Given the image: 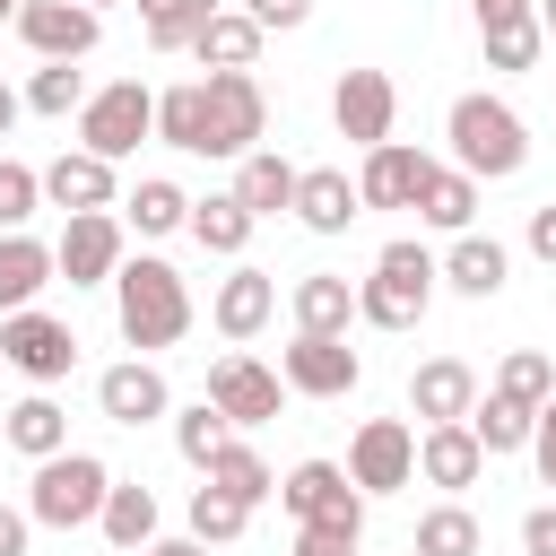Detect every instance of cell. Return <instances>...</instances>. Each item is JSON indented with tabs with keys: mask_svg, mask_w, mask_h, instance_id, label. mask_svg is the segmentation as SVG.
Segmentation results:
<instances>
[{
	"mask_svg": "<svg viewBox=\"0 0 556 556\" xmlns=\"http://www.w3.org/2000/svg\"><path fill=\"white\" fill-rule=\"evenodd\" d=\"M521 547H530V556H556V504L521 513Z\"/></svg>",
	"mask_w": 556,
	"mask_h": 556,
	"instance_id": "obj_45",
	"label": "cell"
},
{
	"mask_svg": "<svg viewBox=\"0 0 556 556\" xmlns=\"http://www.w3.org/2000/svg\"><path fill=\"white\" fill-rule=\"evenodd\" d=\"M17 113H26V96H17V87H9V78H0V139H9V130H17Z\"/></svg>",
	"mask_w": 556,
	"mask_h": 556,
	"instance_id": "obj_50",
	"label": "cell"
},
{
	"mask_svg": "<svg viewBox=\"0 0 556 556\" xmlns=\"http://www.w3.org/2000/svg\"><path fill=\"white\" fill-rule=\"evenodd\" d=\"M261 43H269V26H261L252 9H217V17L200 26L191 61H200V70H252V61H261Z\"/></svg>",
	"mask_w": 556,
	"mask_h": 556,
	"instance_id": "obj_25",
	"label": "cell"
},
{
	"mask_svg": "<svg viewBox=\"0 0 556 556\" xmlns=\"http://www.w3.org/2000/svg\"><path fill=\"white\" fill-rule=\"evenodd\" d=\"M208 17H217V0H139V26H148V52H191Z\"/></svg>",
	"mask_w": 556,
	"mask_h": 556,
	"instance_id": "obj_33",
	"label": "cell"
},
{
	"mask_svg": "<svg viewBox=\"0 0 556 556\" xmlns=\"http://www.w3.org/2000/svg\"><path fill=\"white\" fill-rule=\"evenodd\" d=\"M295 174L304 165H287L278 148H252V156H235V200L252 217H278V208H295Z\"/></svg>",
	"mask_w": 556,
	"mask_h": 556,
	"instance_id": "obj_27",
	"label": "cell"
},
{
	"mask_svg": "<svg viewBox=\"0 0 556 556\" xmlns=\"http://www.w3.org/2000/svg\"><path fill=\"white\" fill-rule=\"evenodd\" d=\"M434 287H443V261H434L417 235H400V243H382L374 269L356 278V321H374V330H417L426 304H434Z\"/></svg>",
	"mask_w": 556,
	"mask_h": 556,
	"instance_id": "obj_3",
	"label": "cell"
},
{
	"mask_svg": "<svg viewBox=\"0 0 556 556\" xmlns=\"http://www.w3.org/2000/svg\"><path fill=\"white\" fill-rule=\"evenodd\" d=\"M61 278V261H52V243H35L26 226L17 235H0V313H26L43 287Z\"/></svg>",
	"mask_w": 556,
	"mask_h": 556,
	"instance_id": "obj_24",
	"label": "cell"
},
{
	"mask_svg": "<svg viewBox=\"0 0 556 556\" xmlns=\"http://www.w3.org/2000/svg\"><path fill=\"white\" fill-rule=\"evenodd\" d=\"M52 261H61L70 287H113V269L130 261V252H122V217H113V208H78V217L61 226V243H52Z\"/></svg>",
	"mask_w": 556,
	"mask_h": 556,
	"instance_id": "obj_12",
	"label": "cell"
},
{
	"mask_svg": "<svg viewBox=\"0 0 556 556\" xmlns=\"http://www.w3.org/2000/svg\"><path fill=\"white\" fill-rule=\"evenodd\" d=\"M417 478L443 486V495H460V486L486 478V443L469 434V417L460 426H417Z\"/></svg>",
	"mask_w": 556,
	"mask_h": 556,
	"instance_id": "obj_17",
	"label": "cell"
},
{
	"mask_svg": "<svg viewBox=\"0 0 556 556\" xmlns=\"http://www.w3.org/2000/svg\"><path fill=\"white\" fill-rule=\"evenodd\" d=\"M269 313H278V278L252 269V261H235V278H217V295H208V321H217L226 339H261Z\"/></svg>",
	"mask_w": 556,
	"mask_h": 556,
	"instance_id": "obj_20",
	"label": "cell"
},
{
	"mask_svg": "<svg viewBox=\"0 0 556 556\" xmlns=\"http://www.w3.org/2000/svg\"><path fill=\"white\" fill-rule=\"evenodd\" d=\"M356 217H365V191H356L339 165H304V174H295V226H304V235H348Z\"/></svg>",
	"mask_w": 556,
	"mask_h": 556,
	"instance_id": "obj_19",
	"label": "cell"
},
{
	"mask_svg": "<svg viewBox=\"0 0 556 556\" xmlns=\"http://www.w3.org/2000/svg\"><path fill=\"white\" fill-rule=\"evenodd\" d=\"M478 43H486V70H530V61L547 52V26H539V9H521V17L478 26Z\"/></svg>",
	"mask_w": 556,
	"mask_h": 556,
	"instance_id": "obj_35",
	"label": "cell"
},
{
	"mask_svg": "<svg viewBox=\"0 0 556 556\" xmlns=\"http://www.w3.org/2000/svg\"><path fill=\"white\" fill-rule=\"evenodd\" d=\"M408 556H417V547H408Z\"/></svg>",
	"mask_w": 556,
	"mask_h": 556,
	"instance_id": "obj_56",
	"label": "cell"
},
{
	"mask_svg": "<svg viewBox=\"0 0 556 556\" xmlns=\"http://www.w3.org/2000/svg\"><path fill=\"white\" fill-rule=\"evenodd\" d=\"M96 530L113 539V556H148V539H156V486H122L113 478V495H104V513H96Z\"/></svg>",
	"mask_w": 556,
	"mask_h": 556,
	"instance_id": "obj_29",
	"label": "cell"
},
{
	"mask_svg": "<svg viewBox=\"0 0 556 556\" xmlns=\"http://www.w3.org/2000/svg\"><path fill=\"white\" fill-rule=\"evenodd\" d=\"M278 374H287V391H304V400H348V391L365 382V356H356L348 339L295 330V339L278 348Z\"/></svg>",
	"mask_w": 556,
	"mask_h": 556,
	"instance_id": "obj_10",
	"label": "cell"
},
{
	"mask_svg": "<svg viewBox=\"0 0 556 556\" xmlns=\"http://www.w3.org/2000/svg\"><path fill=\"white\" fill-rule=\"evenodd\" d=\"M0 356H9V374H26L35 391H52V382L78 374V330H70L61 313L26 304V313H0Z\"/></svg>",
	"mask_w": 556,
	"mask_h": 556,
	"instance_id": "obj_6",
	"label": "cell"
},
{
	"mask_svg": "<svg viewBox=\"0 0 556 556\" xmlns=\"http://www.w3.org/2000/svg\"><path fill=\"white\" fill-rule=\"evenodd\" d=\"M426 174H434V156H426V148H408V139H382V148H365V165H356V191H365V208H417Z\"/></svg>",
	"mask_w": 556,
	"mask_h": 556,
	"instance_id": "obj_16",
	"label": "cell"
},
{
	"mask_svg": "<svg viewBox=\"0 0 556 556\" xmlns=\"http://www.w3.org/2000/svg\"><path fill=\"white\" fill-rule=\"evenodd\" d=\"M96 408L113 417V426H156V417H174V391H165V374H156V356H122V365H104L96 374Z\"/></svg>",
	"mask_w": 556,
	"mask_h": 556,
	"instance_id": "obj_13",
	"label": "cell"
},
{
	"mask_svg": "<svg viewBox=\"0 0 556 556\" xmlns=\"http://www.w3.org/2000/svg\"><path fill=\"white\" fill-rule=\"evenodd\" d=\"M521 243H530V261H547V269H556V200H547V208H530Z\"/></svg>",
	"mask_w": 556,
	"mask_h": 556,
	"instance_id": "obj_44",
	"label": "cell"
},
{
	"mask_svg": "<svg viewBox=\"0 0 556 556\" xmlns=\"http://www.w3.org/2000/svg\"><path fill=\"white\" fill-rule=\"evenodd\" d=\"M26 530H35V513H17V504H0V556H26Z\"/></svg>",
	"mask_w": 556,
	"mask_h": 556,
	"instance_id": "obj_48",
	"label": "cell"
},
{
	"mask_svg": "<svg viewBox=\"0 0 556 556\" xmlns=\"http://www.w3.org/2000/svg\"><path fill=\"white\" fill-rule=\"evenodd\" d=\"M243 521H252V504H243V495H226L217 478H200V486H191V539L226 547V539H243Z\"/></svg>",
	"mask_w": 556,
	"mask_h": 556,
	"instance_id": "obj_38",
	"label": "cell"
},
{
	"mask_svg": "<svg viewBox=\"0 0 556 556\" xmlns=\"http://www.w3.org/2000/svg\"><path fill=\"white\" fill-rule=\"evenodd\" d=\"M504 278H513V252L495 243V235H452V252H443V287L452 295H469V304H495L504 295Z\"/></svg>",
	"mask_w": 556,
	"mask_h": 556,
	"instance_id": "obj_22",
	"label": "cell"
},
{
	"mask_svg": "<svg viewBox=\"0 0 556 556\" xmlns=\"http://www.w3.org/2000/svg\"><path fill=\"white\" fill-rule=\"evenodd\" d=\"M35 208H43V174L17 165V156H0V235H17Z\"/></svg>",
	"mask_w": 556,
	"mask_h": 556,
	"instance_id": "obj_42",
	"label": "cell"
},
{
	"mask_svg": "<svg viewBox=\"0 0 556 556\" xmlns=\"http://www.w3.org/2000/svg\"><path fill=\"white\" fill-rule=\"evenodd\" d=\"M443 139H452V165H460V174H478V182H504V174H521V165H530V122H521L504 96H486V87L452 96Z\"/></svg>",
	"mask_w": 556,
	"mask_h": 556,
	"instance_id": "obj_2",
	"label": "cell"
},
{
	"mask_svg": "<svg viewBox=\"0 0 556 556\" xmlns=\"http://www.w3.org/2000/svg\"><path fill=\"white\" fill-rule=\"evenodd\" d=\"M348 478H356L365 495L417 486V426H408V417H365V426L348 434Z\"/></svg>",
	"mask_w": 556,
	"mask_h": 556,
	"instance_id": "obj_8",
	"label": "cell"
},
{
	"mask_svg": "<svg viewBox=\"0 0 556 556\" xmlns=\"http://www.w3.org/2000/svg\"><path fill=\"white\" fill-rule=\"evenodd\" d=\"M408 408H417V426H460V417L478 408V374H469L460 356H426V365L408 374Z\"/></svg>",
	"mask_w": 556,
	"mask_h": 556,
	"instance_id": "obj_21",
	"label": "cell"
},
{
	"mask_svg": "<svg viewBox=\"0 0 556 556\" xmlns=\"http://www.w3.org/2000/svg\"><path fill=\"white\" fill-rule=\"evenodd\" d=\"M287 313H295V330L348 339V321H356V287H348L339 269H304V278L287 287Z\"/></svg>",
	"mask_w": 556,
	"mask_h": 556,
	"instance_id": "obj_23",
	"label": "cell"
},
{
	"mask_svg": "<svg viewBox=\"0 0 556 556\" xmlns=\"http://www.w3.org/2000/svg\"><path fill=\"white\" fill-rule=\"evenodd\" d=\"M113 321H122V339H130L139 356L174 348V339L191 330V287H182V269L156 261V252L122 261V269H113Z\"/></svg>",
	"mask_w": 556,
	"mask_h": 556,
	"instance_id": "obj_1",
	"label": "cell"
},
{
	"mask_svg": "<svg viewBox=\"0 0 556 556\" xmlns=\"http://www.w3.org/2000/svg\"><path fill=\"white\" fill-rule=\"evenodd\" d=\"M330 122H339V139L382 148L391 122H400V87H391V70H339V87H330Z\"/></svg>",
	"mask_w": 556,
	"mask_h": 556,
	"instance_id": "obj_11",
	"label": "cell"
},
{
	"mask_svg": "<svg viewBox=\"0 0 556 556\" xmlns=\"http://www.w3.org/2000/svg\"><path fill=\"white\" fill-rule=\"evenodd\" d=\"M269 130V96L252 70H208V156H252Z\"/></svg>",
	"mask_w": 556,
	"mask_h": 556,
	"instance_id": "obj_9",
	"label": "cell"
},
{
	"mask_svg": "<svg viewBox=\"0 0 556 556\" xmlns=\"http://www.w3.org/2000/svg\"><path fill=\"white\" fill-rule=\"evenodd\" d=\"M78 104H87V78H78L70 61H43V70L26 78V113H52V122H61V113H78Z\"/></svg>",
	"mask_w": 556,
	"mask_h": 556,
	"instance_id": "obj_41",
	"label": "cell"
},
{
	"mask_svg": "<svg viewBox=\"0 0 556 556\" xmlns=\"http://www.w3.org/2000/svg\"><path fill=\"white\" fill-rule=\"evenodd\" d=\"M539 26H547V35H556V0H539Z\"/></svg>",
	"mask_w": 556,
	"mask_h": 556,
	"instance_id": "obj_53",
	"label": "cell"
},
{
	"mask_svg": "<svg viewBox=\"0 0 556 556\" xmlns=\"http://www.w3.org/2000/svg\"><path fill=\"white\" fill-rule=\"evenodd\" d=\"M295 556H356V530H321V521H295Z\"/></svg>",
	"mask_w": 556,
	"mask_h": 556,
	"instance_id": "obj_43",
	"label": "cell"
},
{
	"mask_svg": "<svg viewBox=\"0 0 556 556\" xmlns=\"http://www.w3.org/2000/svg\"><path fill=\"white\" fill-rule=\"evenodd\" d=\"M278 504H287L295 521H321V530H356V539H365V486H356L339 460H295V469L278 478Z\"/></svg>",
	"mask_w": 556,
	"mask_h": 556,
	"instance_id": "obj_7",
	"label": "cell"
},
{
	"mask_svg": "<svg viewBox=\"0 0 556 556\" xmlns=\"http://www.w3.org/2000/svg\"><path fill=\"white\" fill-rule=\"evenodd\" d=\"M252 226H261V217H252L235 191H208V200H191V226H182V235H191L200 252H226V261H235V252L252 243Z\"/></svg>",
	"mask_w": 556,
	"mask_h": 556,
	"instance_id": "obj_30",
	"label": "cell"
},
{
	"mask_svg": "<svg viewBox=\"0 0 556 556\" xmlns=\"http://www.w3.org/2000/svg\"><path fill=\"white\" fill-rule=\"evenodd\" d=\"M417 217H426V226H443V235H469V217H478V174L434 165V174H426V191H417Z\"/></svg>",
	"mask_w": 556,
	"mask_h": 556,
	"instance_id": "obj_32",
	"label": "cell"
},
{
	"mask_svg": "<svg viewBox=\"0 0 556 556\" xmlns=\"http://www.w3.org/2000/svg\"><path fill=\"white\" fill-rule=\"evenodd\" d=\"M243 9H252V17L269 26V35H278V26H304V17H313V0H243Z\"/></svg>",
	"mask_w": 556,
	"mask_h": 556,
	"instance_id": "obj_46",
	"label": "cell"
},
{
	"mask_svg": "<svg viewBox=\"0 0 556 556\" xmlns=\"http://www.w3.org/2000/svg\"><path fill=\"white\" fill-rule=\"evenodd\" d=\"M469 434L486 443V460L495 452H530V434H539V408H521V400H504L495 382L478 391V408H469Z\"/></svg>",
	"mask_w": 556,
	"mask_h": 556,
	"instance_id": "obj_31",
	"label": "cell"
},
{
	"mask_svg": "<svg viewBox=\"0 0 556 556\" xmlns=\"http://www.w3.org/2000/svg\"><path fill=\"white\" fill-rule=\"evenodd\" d=\"M200 478H217V486H226V495H243V504H261V495H278V478H269V460H261L252 443H226V452H217V460H208Z\"/></svg>",
	"mask_w": 556,
	"mask_h": 556,
	"instance_id": "obj_40",
	"label": "cell"
},
{
	"mask_svg": "<svg viewBox=\"0 0 556 556\" xmlns=\"http://www.w3.org/2000/svg\"><path fill=\"white\" fill-rule=\"evenodd\" d=\"M87 9H113V0H87Z\"/></svg>",
	"mask_w": 556,
	"mask_h": 556,
	"instance_id": "obj_54",
	"label": "cell"
},
{
	"mask_svg": "<svg viewBox=\"0 0 556 556\" xmlns=\"http://www.w3.org/2000/svg\"><path fill=\"white\" fill-rule=\"evenodd\" d=\"M0 365H9V356H0Z\"/></svg>",
	"mask_w": 556,
	"mask_h": 556,
	"instance_id": "obj_55",
	"label": "cell"
},
{
	"mask_svg": "<svg viewBox=\"0 0 556 556\" xmlns=\"http://www.w3.org/2000/svg\"><path fill=\"white\" fill-rule=\"evenodd\" d=\"M156 139L182 148V156H208V78L156 87Z\"/></svg>",
	"mask_w": 556,
	"mask_h": 556,
	"instance_id": "obj_26",
	"label": "cell"
},
{
	"mask_svg": "<svg viewBox=\"0 0 556 556\" xmlns=\"http://www.w3.org/2000/svg\"><path fill=\"white\" fill-rule=\"evenodd\" d=\"M104 495H113V469L96 460V452H52V460H35V486H26V513L43 521V530H87L96 513H104Z\"/></svg>",
	"mask_w": 556,
	"mask_h": 556,
	"instance_id": "obj_4",
	"label": "cell"
},
{
	"mask_svg": "<svg viewBox=\"0 0 556 556\" xmlns=\"http://www.w3.org/2000/svg\"><path fill=\"white\" fill-rule=\"evenodd\" d=\"M226 443H235V417H226V408H217V400L200 391V400H191V408L174 417V452H182L191 469H208V460H217Z\"/></svg>",
	"mask_w": 556,
	"mask_h": 556,
	"instance_id": "obj_34",
	"label": "cell"
},
{
	"mask_svg": "<svg viewBox=\"0 0 556 556\" xmlns=\"http://www.w3.org/2000/svg\"><path fill=\"white\" fill-rule=\"evenodd\" d=\"M17 9H26V0H0V26H17Z\"/></svg>",
	"mask_w": 556,
	"mask_h": 556,
	"instance_id": "obj_52",
	"label": "cell"
},
{
	"mask_svg": "<svg viewBox=\"0 0 556 556\" xmlns=\"http://www.w3.org/2000/svg\"><path fill=\"white\" fill-rule=\"evenodd\" d=\"M417 556H486L478 513H469V504H434V513L417 521Z\"/></svg>",
	"mask_w": 556,
	"mask_h": 556,
	"instance_id": "obj_37",
	"label": "cell"
},
{
	"mask_svg": "<svg viewBox=\"0 0 556 556\" xmlns=\"http://www.w3.org/2000/svg\"><path fill=\"white\" fill-rule=\"evenodd\" d=\"M148 556H208V539H191V530L182 539H148Z\"/></svg>",
	"mask_w": 556,
	"mask_h": 556,
	"instance_id": "obj_49",
	"label": "cell"
},
{
	"mask_svg": "<svg viewBox=\"0 0 556 556\" xmlns=\"http://www.w3.org/2000/svg\"><path fill=\"white\" fill-rule=\"evenodd\" d=\"M113 156H96V148H61L52 165H43V200L61 208V217H78V208H113Z\"/></svg>",
	"mask_w": 556,
	"mask_h": 556,
	"instance_id": "obj_18",
	"label": "cell"
},
{
	"mask_svg": "<svg viewBox=\"0 0 556 556\" xmlns=\"http://www.w3.org/2000/svg\"><path fill=\"white\" fill-rule=\"evenodd\" d=\"M9 452H26V460H52V452H70V408L52 400V391H26L17 408H9Z\"/></svg>",
	"mask_w": 556,
	"mask_h": 556,
	"instance_id": "obj_28",
	"label": "cell"
},
{
	"mask_svg": "<svg viewBox=\"0 0 556 556\" xmlns=\"http://www.w3.org/2000/svg\"><path fill=\"white\" fill-rule=\"evenodd\" d=\"M521 9H539V0H478V26H495V17H521Z\"/></svg>",
	"mask_w": 556,
	"mask_h": 556,
	"instance_id": "obj_51",
	"label": "cell"
},
{
	"mask_svg": "<svg viewBox=\"0 0 556 556\" xmlns=\"http://www.w3.org/2000/svg\"><path fill=\"white\" fill-rule=\"evenodd\" d=\"M122 208H130V226H139V235H182V226H191V191H182V182H165V174H148Z\"/></svg>",
	"mask_w": 556,
	"mask_h": 556,
	"instance_id": "obj_36",
	"label": "cell"
},
{
	"mask_svg": "<svg viewBox=\"0 0 556 556\" xmlns=\"http://www.w3.org/2000/svg\"><path fill=\"white\" fill-rule=\"evenodd\" d=\"M208 400H217L235 426H269L278 400H287V374L261 365V356H217V365H208Z\"/></svg>",
	"mask_w": 556,
	"mask_h": 556,
	"instance_id": "obj_14",
	"label": "cell"
},
{
	"mask_svg": "<svg viewBox=\"0 0 556 556\" xmlns=\"http://www.w3.org/2000/svg\"><path fill=\"white\" fill-rule=\"evenodd\" d=\"M530 452H539V478L556 486V400L539 408V434H530Z\"/></svg>",
	"mask_w": 556,
	"mask_h": 556,
	"instance_id": "obj_47",
	"label": "cell"
},
{
	"mask_svg": "<svg viewBox=\"0 0 556 556\" xmlns=\"http://www.w3.org/2000/svg\"><path fill=\"white\" fill-rule=\"evenodd\" d=\"M139 139H156V87H139V78H113V87H96L87 104H78V148H96V156H139Z\"/></svg>",
	"mask_w": 556,
	"mask_h": 556,
	"instance_id": "obj_5",
	"label": "cell"
},
{
	"mask_svg": "<svg viewBox=\"0 0 556 556\" xmlns=\"http://www.w3.org/2000/svg\"><path fill=\"white\" fill-rule=\"evenodd\" d=\"M17 35H26L43 61H87L96 35H104V9H87V0H26V9H17Z\"/></svg>",
	"mask_w": 556,
	"mask_h": 556,
	"instance_id": "obj_15",
	"label": "cell"
},
{
	"mask_svg": "<svg viewBox=\"0 0 556 556\" xmlns=\"http://www.w3.org/2000/svg\"><path fill=\"white\" fill-rule=\"evenodd\" d=\"M495 391L521 400V408H547V400H556V365H547L539 348H513V356L495 365Z\"/></svg>",
	"mask_w": 556,
	"mask_h": 556,
	"instance_id": "obj_39",
	"label": "cell"
}]
</instances>
